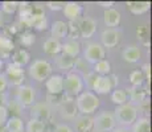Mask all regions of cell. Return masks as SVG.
I'll use <instances>...</instances> for the list:
<instances>
[{
    "label": "cell",
    "instance_id": "1",
    "mask_svg": "<svg viewBox=\"0 0 152 132\" xmlns=\"http://www.w3.org/2000/svg\"><path fill=\"white\" fill-rule=\"evenodd\" d=\"M77 110L82 112L83 115H89L93 114L99 107V99L94 93L91 91H82L77 96Z\"/></svg>",
    "mask_w": 152,
    "mask_h": 132
},
{
    "label": "cell",
    "instance_id": "2",
    "mask_svg": "<svg viewBox=\"0 0 152 132\" xmlns=\"http://www.w3.org/2000/svg\"><path fill=\"white\" fill-rule=\"evenodd\" d=\"M114 118H115V122L121 123V124L131 125L138 119V108L135 106L127 104V103L122 106H116L115 112H114Z\"/></svg>",
    "mask_w": 152,
    "mask_h": 132
},
{
    "label": "cell",
    "instance_id": "3",
    "mask_svg": "<svg viewBox=\"0 0 152 132\" xmlns=\"http://www.w3.org/2000/svg\"><path fill=\"white\" fill-rule=\"evenodd\" d=\"M83 89V81L82 77L77 73H68L64 78V90L66 95L73 98L75 95H80Z\"/></svg>",
    "mask_w": 152,
    "mask_h": 132
},
{
    "label": "cell",
    "instance_id": "4",
    "mask_svg": "<svg viewBox=\"0 0 152 132\" xmlns=\"http://www.w3.org/2000/svg\"><path fill=\"white\" fill-rule=\"evenodd\" d=\"M29 74L33 79L42 82L48 79L52 74V65L45 60H36L29 66Z\"/></svg>",
    "mask_w": 152,
    "mask_h": 132
},
{
    "label": "cell",
    "instance_id": "5",
    "mask_svg": "<svg viewBox=\"0 0 152 132\" xmlns=\"http://www.w3.org/2000/svg\"><path fill=\"white\" fill-rule=\"evenodd\" d=\"M5 75H7L8 79H10L11 85H13V86H19V87L23 86V82H24V79H25V73H24V69H23L21 66L16 65V63H13V62H10L7 65Z\"/></svg>",
    "mask_w": 152,
    "mask_h": 132
},
{
    "label": "cell",
    "instance_id": "6",
    "mask_svg": "<svg viewBox=\"0 0 152 132\" xmlns=\"http://www.w3.org/2000/svg\"><path fill=\"white\" fill-rule=\"evenodd\" d=\"M83 60L87 61L89 63H97L99 61L104 60V49L102 45L97 42L89 44L85 49L83 53Z\"/></svg>",
    "mask_w": 152,
    "mask_h": 132
},
{
    "label": "cell",
    "instance_id": "7",
    "mask_svg": "<svg viewBox=\"0 0 152 132\" xmlns=\"http://www.w3.org/2000/svg\"><path fill=\"white\" fill-rule=\"evenodd\" d=\"M115 124H116L115 118L110 112H103L94 119V127L98 132H107L114 130Z\"/></svg>",
    "mask_w": 152,
    "mask_h": 132
},
{
    "label": "cell",
    "instance_id": "8",
    "mask_svg": "<svg viewBox=\"0 0 152 132\" xmlns=\"http://www.w3.org/2000/svg\"><path fill=\"white\" fill-rule=\"evenodd\" d=\"M58 108H60V112L62 115V118L65 119H75V115H77V104H75V101L70 96H65V98L61 99L60 104H58Z\"/></svg>",
    "mask_w": 152,
    "mask_h": 132
},
{
    "label": "cell",
    "instance_id": "9",
    "mask_svg": "<svg viewBox=\"0 0 152 132\" xmlns=\"http://www.w3.org/2000/svg\"><path fill=\"white\" fill-rule=\"evenodd\" d=\"M16 102L21 107H28L34 102V90L31 86H20L17 89Z\"/></svg>",
    "mask_w": 152,
    "mask_h": 132
},
{
    "label": "cell",
    "instance_id": "10",
    "mask_svg": "<svg viewBox=\"0 0 152 132\" xmlns=\"http://www.w3.org/2000/svg\"><path fill=\"white\" fill-rule=\"evenodd\" d=\"M78 29H80L81 37L90 39L97 31V21L91 17H82L78 20Z\"/></svg>",
    "mask_w": 152,
    "mask_h": 132
},
{
    "label": "cell",
    "instance_id": "11",
    "mask_svg": "<svg viewBox=\"0 0 152 132\" xmlns=\"http://www.w3.org/2000/svg\"><path fill=\"white\" fill-rule=\"evenodd\" d=\"M45 86L50 95H61L64 93V77L61 74L50 75L46 79Z\"/></svg>",
    "mask_w": 152,
    "mask_h": 132
},
{
    "label": "cell",
    "instance_id": "12",
    "mask_svg": "<svg viewBox=\"0 0 152 132\" xmlns=\"http://www.w3.org/2000/svg\"><path fill=\"white\" fill-rule=\"evenodd\" d=\"M50 114H52V107L46 103H37L32 107L31 110V115L33 119L37 120H48L50 118Z\"/></svg>",
    "mask_w": 152,
    "mask_h": 132
},
{
    "label": "cell",
    "instance_id": "13",
    "mask_svg": "<svg viewBox=\"0 0 152 132\" xmlns=\"http://www.w3.org/2000/svg\"><path fill=\"white\" fill-rule=\"evenodd\" d=\"M101 39H102V44L106 48H114L115 45H118L119 40H121V32L114 28L106 29V31L102 32Z\"/></svg>",
    "mask_w": 152,
    "mask_h": 132
},
{
    "label": "cell",
    "instance_id": "14",
    "mask_svg": "<svg viewBox=\"0 0 152 132\" xmlns=\"http://www.w3.org/2000/svg\"><path fill=\"white\" fill-rule=\"evenodd\" d=\"M64 15L70 20V21H77L81 19V15H82V7H81L78 3L74 1H69L64 4Z\"/></svg>",
    "mask_w": 152,
    "mask_h": 132
},
{
    "label": "cell",
    "instance_id": "15",
    "mask_svg": "<svg viewBox=\"0 0 152 132\" xmlns=\"http://www.w3.org/2000/svg\"><path fill=\"white\" fill-rule=\"evenodd\" d=\"M97 94H107L113 90V85L109 78V75H98L94 81L93 89Z\"/></svg>",
    "mask_w": 152,
    "mask_h": 132
},
{
    "label": "cell",
    "instance_id": "16",
    "mask_svg": "<svg viewBox=\"0 0 152 132\" xmlns=\"http://www.w3.org/2000/svg\"><path fill=\"white\" fill-rule=\"evenodd\" d=\"M74 127L77 132H90L94 128V119L89 115H81L75 118Z\"/></svg>",
    "mask_w": 152,
    "mask_h": 132
},
{
    "label": "cell",
    "instance_id": "17",
    "mask_svg": "<svg viewBox=\"0 0 152 132\" xmlns=\"http://www.w3.org/2000/svg\"><path fill=\"white\" fill-rule=\"evenodd\" d=\"M50 33H52V39L54 40H61L64 37L68 36V23L65 21H54L50 26Z\"/></svg>",
    "mask_w": 152,
    "mask_h": 132
},
{
    "label": "cell",
    "instance_id": "18",
    "mask_svg": "<svg viewBox=\"0 0 152 132\" xmlns=\"http://www.w3.org/2000/svg\"><path fill=\"white\" fill-rule=\"evenodd\" d=\"M127 8L132 15H144L150 11L151 3L150 1H128Z\"/></svg>",
    "mask_w": 152,
    "mask_h": 132
},
{
    "label": "cell",
    "instance_id": "19",
    "mask_svg": "<svg viewBox=\"0 0 152 132\" xmlns=\"http://www.w3.org/2000/svg\"><path fill=\"white\" fill-rule=\"evenodd\" d=\"M122 57L126 62H138L142 57V53H140V49L135 45H130V46H126V49L122 53Z\"/></svg>",
    "mask_w": 152,
    "mask_h": 132
},
{
    "label": "cell",
    "instance_id": "20",
    "mask_svg": "<svg viewBox=\"0 0 152 132\" xmlns=\"http://www.w3.org/2000/svg\"><path fill=\"white\" fill-rule=\"evenodd\" d=\"M61 52H62V54L74 58V57H77V55L80 54L81 45H80V42L75 41V40L68 41V42H65L64 45H61Z\"/></svg>",
    "mask_w": 152,
    "mask_h": 132
},
{
    "label": "cell",
    "instance_id": "21",
    "mask_svg": "<svg viewBox=\"0 0 152 132\" xmlns=\"http://www.w3.org/2000/svg\"><path fill=\"white\" fill-rule=\"evenodd\" d=\"M121 13L119 11L114 9V8H110V9H106L103 13V21L107 26H116L121 23Z\"/></svg>",
    "mask_w": 152,
    "mask_h": 132
},
{
    "label": "cell",
    "instance_id": "22",
    "mask_svg": "<svg viewBox=\"0 0 152 132\" xmlns=\"http://www.w3.org/2000/svg\"><path fill=\"white\" fill-rule=\"evenodd\" d=\"M128 93H130V99L132 101V103L140 104L145 101L147 93L142 86H132L131 89H128Z\"/></svg>",
    "mask_w": 152,
    "mask_h": 132
},
{
    "label": "cell",
    "instance_id": "23",
    "mask_svg": "<svg viewBox=\"0 0 152 132\" xmlns=\"http://www.w3.org/2000/svg\"><path fill=\"white\" fill-rule=\"evenodd\" d=\"M5 132H23L24 125H23V120L19 116H11L8 118L5 123Z\"/></svg>",
    "mask_w": 152,
    "mask_h": 132
},
{
    "label": "cell",
    "instance_id": "24",
    "mask_svg": "<svg viewBox=\"0 0 152 132\" xmlns=\"http://www.w3.org/2000/svg\"><path fill=\"white\" fill-rule=\"evenodd\" d=\"M42 49L46 54H50V55H56L61 52V44L58 40H54V39H48L44 42L42 45Z\"/></svg>",
    "mask_w": 152,
    "mask_h": 132
},
{
    "label": "cell",
    "instance_id": "25",
    "mask_svg": "<svg viewBox=\"0 0 152 132\" xmlns=\"http://www.w3.org/2000/svg\"><path fill=\"white\" fill-rule=\"evenodd\" d=\"M13 49H15L13 41L11 40L10 37L0 34V55L7 57V55H10L11 53L13 52Z\"/></svg>",
    "mask_w": 152,
    "mask_h": 132
},
{
    "label": "cell",
    "instance_id": "26",
    "mask_svg": "<svg viewBox=\"0 0 152 132\" xmlns=\"http://www.w3.org/2000/svg\"><path fill=\"white\" fill-rule=\"evenodd\" d=\"M29 58H31L29 57V53L25 50V49H19V50H16L13 53L12 62L23 67L24 65H27V63L29 62Z\"/></svg>",
    "mask_w": 152,
    "mask_h": 132
},
{
    "label": "cell",
    "instance_id": "27",
    "mask_svg": "<svg viewBox=\"0 0 152 132\" xmlns=\"http://www.w3.org/2000/svg\"><path fill=\"white\" fill-rule=\"evenodd\" d=\"M56 63H57L58 69L61 70H69L74 66V58L69 57V55H65V54H58L57 58H56Z\"/></svg>",
    "mask_w": 152,
    "mask_h": 132
},
{
    "label": "cell",
    "instance_id": "28",
    "mask_svg": "<svg viewBox=\"0 0 152 132\" xmlns=\"http://www.w3.org/2000/svg\"><path fill=\"white\" fill-rule=\"evenodd\" d=\"M111 71V65L107 60H102L99 62L94 63V73L99 75H109Z\"/></svg>",
    "mask_w": 152,
    "mask_h": 132
},
{
    "label": "cell",
    "instance_id": "29",
    "mask_svg": "<svg viewBox=\"0 0 152 132\" xmlns=\"http://www.w3.org/2000/svg\"><path fill=\"white\" fill-rule=\"evenodd\" d=\"M127 96L128 94L126 90H114L113 94H111V101L116 106H122L127 102Z\"/></svg>",
    "mask_w": 152,
    "mask_h": 132
},
{
    "label": "cell",
    "instance_id": "30",
    "mask_svg": "<svg viewBox=\"0 0 152 132\" xmlns=\"http://www.w3.org/2000/svg\"><path fill=\"white\" fill-rule=\"evenodd\" d=\"M132 132H151L150 119L140 118L139 120H135V124L132 127Z\"/></svg>",
    "mask_w": 152,
    "mask_h": 132
},
{
    "label": "cell",
    "instance_id": "31",
    "mask_svg": "<svg viewBox=\"0 0 152 132\" xmlns=\"http://www.w3.org/2000/svg\"><path fill=\"white\" fill-rule=\"evenodd\" d=\"M45 131V124L41 120H37L32 118L27 124V132H44Z\"/></svg>",
    "mask_w": 152,
    "mask_h": 132
},
{
    "label": "cell",
    "instance_id": "32",
    "mask_svg": "<svg viewBox=\"0 0 152 132\" xmlns=\"http://www.w3.org/2000/svg\"><path fill=\"white\" fill-rule=\"evenodd\" d=\"M130 82L132 83V86H142L144 82V75L140 70H134L130 74Z\"/></svg>",
    "mask_w": 152,
    "mask_h": 132
},
{
    "label": "cell",
    "instance_id": "33",
    "mask_svg": "<svg viewBox=\"0 0 152 132\" xmlns=\"http://www.w3.org/2000/svg\"><path fill=\"white\" fill-rule=\"evenodd\" d=\"M34 41H36V36L32 32H24L20 37V42L24 46H32L34 44Z\"/></svg>",
    "mask_w": 152,
    "mask_h": 132
},
{
    "label": "cell",
    "instance_id": "34",
    "mask_svg": "<svg viewBox=\"0 0 152 132\" xmlns=\"http://www.w3.org/2000/svg\"><path fill=\"white\" fill-rule=\"evenodd\" d=\"M17 9V3L16 1H3L1 3V11L3 13L12 15Z\"/></svg>",
    "mask_w": 152,
    "mask_h": 132
},
{
    "label": "cell",
    "instance_id": "35",
    "mask_svg": "<svg viewBox=\"0 0 152 132\" xmlns=\"http://www.w3.org/2000/svg\"><path fill=\"white\" fill-rule=\"evenodd\" d=\"M70 33V36L73 39H77L80 36V29H78V20L77 21H70L68 24V34Z\"/></svg>",
    "mask_w": 152,
    "mask_h": 132
},
{
    "label": "cell",
    "instance_id": "36",
    "mask_svg": "<svg viewBox=\"0 0 152 132\" xmlns=\"http://www.w3.org/2000/svg\"><path fill=\"white\" fill-rule=\"evenodd\" d=\"M98 75L95 74L94 71H91V73H86V74L83 75V78H82V81L86 83V86L89 87L90 90L93 89V85H94V81H95V78H97Z\"/></svg>",
    "mask_w": 152,
    "mask_h": 132
},
{
    "label": "cell",
    "instance_id": "37",
    "mask_svg": "<svg viewBox=\"0 0 152 132\" xmlns=\"http://www.w3.org/2000/svg\"><path fill=\"white\" fill-rule=\"evenodd\" d=\"M32 20H33L32 13H20V23L27 28H32Z\"/></svg>",
    "mask_w": 152,
    "mask_h": 132
},
{
    "label": "cell",
    "instance_id": "38",
    "mask_svg": "<svg viewBox=\"0 0 152 132\" xmlns=\"http://www.w3.org/2000/svg\"><path fill=\"white\" fill-rule=\"evenodd\" d=\"M21 108H23L21 106L15 101V102H10V103H8L7 111H11V112H12V116H17L20 112H21Z\"/></svg>",
    "mask_w": 152,
    "mask_h": 132
},
{
    "label": "cell",
    "instance_id": "39",
    "mask_svg": "<svg viewBox=\"0 0 152 132\" xmlns=\"http://www.w3.org/2000/svg\"><path fill=\"white\" fill-rule=\"evenodd\" d=\"M8 120V111H7V107L5 106H0V127L5 125Z\"/></svg>",
    "mask_w": 152,
    "mask_h": 132
},
{
    "label": "cell",
    "instance_id": "40",
    "mask_svg": "<svg viewBox=\"0 0 152 132\" xmlns=\"http://www.w3.org/2000/svg\"><path fill=\"white\" fill-rule=\"evenodd\" d=\"M64 4L65 3H62V1H48L46 3V7L52 11H60L64 8Z\"/></svg>",
    "mask_w": 152,
    "mask_h": 132
},
{
    "label": "cell",
    "instance_id": "41",
    "mask_svg": "<svg viewBox=\"0 0 152 132\" xmlns=\"http://www.w3.org/2000/svg\"><path fill=\"white\" fill-rule=\"evenodd\" d=\"M140 71L143 73V75H144V79H148L150 81L151 79V65L150 63H144V65L142 66V70Z\"/></svg>",
    "mask_w": 152,
    "mask_h": 132
},
{
    "label": "cell",
    "instance_id": "42",
    "mask_svg": "<svg viewBox=\"0 0 152 132\" xmlns=\"http://www.w3.org/2000/svg\"><path fill=\"white\" fill-rule=\"evenodd\" d=\"M8 87V81L4 74H0V93H4Z\"/></svg>",
    "mask_w": 152,
    "mask_h": 132
},
{
    "label": "cell",
    "instance_id": "43",
    "mask_svg": "<svg viewBox=\"0 0 152 132\" xmlns=\"http://www.w3.org/2000/svg\"><path fill=\"white\" fill-rule=\"evenodd\" d=\"M52 132H73V130L66 124H58Z\"/></svg>",
    "mask_w": 152,
    "mask_h": 132
},
{
    "label": "cell",
    "instance_id": "44",
    "mask_svg": "<svg viewBox=\"0 0 152 132\" xmlns=\"http://www.w3.org/2000/svg\"><path fill=\"white\" fill-rule=\"evenodd\" d=\"M98 4L102 5V7H104V8H107V9H110V8L114 5V1H99Z\"/></svg>",
    "mask_w": 152,
    "mask_h": 132
},
{
    "label": "cell",
    "instance_id": "45",
    "mask_svg": "<svg viewBox=\"0 0 152 132\" xmlns=\"http://www.w3.org/2000/svg\"><path fill=\"white\" fill-rule=\"evenodd\" d=\"M109 78H110V81H111V85H113V89L118 85V77L116 75H109Z\"/></svg>",
    "mask_w": 152,
    "mask_h": 132
},
{
    "label": "cell",
    "instance_id": "46",
    "mask_svg": "<svg viewBox=\"0 0 152 132\" xmlns=\"http://www.w3.org/2000/svg\"><path fill=\"white\" fill-rule=\"evenodd\" d=\"M7 103V96L4 95V93H0V106H4Z\"/></svg>",
    "mask_w": 152,
    "mask_h": 132
},
{
    "label": "cell",
    "instance_id": "47",
    "mask_svg": "<svg viewBox=\"0 0 152 132\" xmlns=\"http://www.w3.org/2000/svg\"><path fill=\"white\" fill-rule=\"evenodd\" d=\"M4 25V13L0 12V26Z\"/></svg>",
    "mask_w": 152,
    "mask_h": 132
},
{
    "label": "cell",
    "instance_id": "48",
    "mask_svg": "<svg viewBox=\"0 0 152 132\" xmlns=\"http://www.w3.org/2000/svg\"><path fill=\"white\" fill-rule=\"evenodd\" d=\"M114 132H128L127 130H123V128H118V130H115Z\"/></svg>",
    "mask_w": 152,
    "mask_h": 132
},
{
    "label": "cell",
    "instance_id": "49",
    "mask_svg": "<svg viewBox=\"0 0 152 132\" xmlns=\"http://www.w3.org/2000/svg\"><path fill=\"white\" fill-rule=\"evenodd\" d=\"M1 67H3V61L0 60V70H1Z\"/></svg>",
    "mask_w": 152,
    "mask_h": 132
},
{
    "label": "cell",
    "instance_id": "50",
    "mask_svg": "<svg viewBox=\"0 0 152 132\" xmlns=\"http://www.w3.org/2000/svg\"><path fill=\"white\" fill-rule=\"evenodd\" d=\"M0 132H5V130L3 127H0Z\"/></svg>",
    "mask_w": 152,
    "mask_h": 132
}]
</instances>
